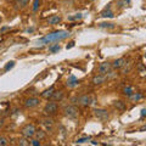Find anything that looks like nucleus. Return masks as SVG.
<instances>
[{"mask_svg":"<svg viewBox=\"0 0 146 146\" xmlns=\"http://www.w3.org/2000/svg\"><path fill=\"white\" fill-rule=\"evenodd\" d=\"M129 99L131 100V101H139V100L143 99V95H141L140 93H134L133 95H130Z\"/></svg>","mask_w":146,"mask_h":146,"instance_id":"20","label":"nucleus"},{"mask_svg":"<svg viewBox=\"0 0 146 146\" xmlns=\"http://www.w3.org/2000/svg\"><path fill=\"white\" fill-rule=\"evenodd\" d=\"M78 84H79V80L77 79L74 76H70V77H68L67 83H66V85L68 86V88H74V86H77Z\"/></svg>","mask_w":146,"mask_h":146,"instance_id":"13","label":"nucleus"},{"mask_svg":"<svg viewBox=\"0 0 146 146\" xmlns=\"http://www.w3.org/2000/svg\"><path fill=\"white\" fill-rule=\"evenodd\" d=\"M91 82H93V84H95V85L104 84L105 82H106V76H104V74H98V76L94 77Z\"/></svg>","mask_w":146,"mask_h":146,"instance_id":"12","label":"nucleus"},{"mask_svg":"<svg viewBox=\"0 0 146 146\" xmlns=\"http://www.w3.org/2000/svg\"><path fill=\"white\" fill-rule=\"evenodd\" d=\"M35 125L32 124V123H28V124H26L23 128L21 129V134L25 136L27 139H32L35 134Z\"/></svg>","mask_w":146,"mask_h":146,"instance_id":"2","label":"nucleus"},{"mask_svg":"<svg viewBox=\"0 0 146 146\" xmlns=\"http://www.w3.org/2000/svg\"><path fill=\"white\" fill-rule=\"evenodd\" d=\"M63 112H65V116L67 118H70V119H76L79 115L78 108H77L74 105H68V106H66L65 110H63Z\"/></svg>","mask_w":146,"mask_h":146,"instance_id":"3","label":"nucleus"},{"mask_svg":"<svg viewBox=\"0 0 146 146\" xmlns=\"http://www.w3.org/2000/svg\"><path fill=\"white\" fill-rule=\"evenodd\" d=\"M15 66V62L13 61H10V62H7V65L4 67V71H9V70H11V68Z\"/></svg>","mask_w":146,"mask_h":146,"instance_id":"29","label":"nucleus"},{"mask_svg":"<svg viewBox=\"0 0 146 146\" xmlns=\"http://www.w3.org/2000/svg\"><path fill=\"white\" fill-rule=\"evenodd\" d=\"M1 22H3V17L0 16V25H1Z\"/></svg>","mask_w":146,"mask_h":146,"instance_id":"36","label":"nucleus"},{"mask_svg":"<svg viewBox=\"0 0 146 146\" xmlns=\"http://www.w3.org/2000/svg\"><path fill=\"white\" fill-rule=\"evenodd\" d=\"M141 117H146V108L141 110Z\"/></svg>","mask_w":146,"mask_h":146,"instance_id":"33","label":"nucleus"},{"mask_svg":"<svg viewBox=\"0 0 146 146\" xmlns=\"http://www.w3.org/2000/svg\"><path fill=\"white\" fill-rule=\"evenodd\" d=\"M123 94H124L125 96H128V98H129L130 95H133V94H134V89H133V86H129V85L125 86V88L123 89Z\"/></svg>","mask_w":146,"mask_h":146,"instance_id":"17","label":"nucleus"},{"mask_svg":"<svg viewBox=\"0 0 146 146\" xmlns=\"http://www.w3.org/2000/svg\"><path fill=\"white\" fill-rule=\"evenodd\" d=\"M62 21V17L60 15H52L48 18V23L51 25V26H55V25H58L60 22Z\"/></svg>","mask_w":146,"mask_h":146,"instance_id":"11","label":"nucleus"},{"mask_svg":"<svg viewBox=\"0 0 146 146\" xmlns=\"http://www.w3.org/2000/svg\"><path fill=\"white\" fill-rule=\"evenodd\" d=\"M40 7V0H33V5H32V11L36 12Z\"/></svg>","mask_w":146,"mask_h":146,"instance_id":"21","label":"nucleus"},{"mask_svg":"<svg viewBox=\"0 0 146 146\" xmlns=\"http://www.w3.org/2000/svg\"><path fill=\"white\" fill-rule=\"evenodd\" d=\"M110 7H111L110 5H108L107 7H105L104 10L101 11V13H100V15H101L102 17H105V18H107V17H108V18H112L115 15H113V12L111 11V9H110Z\"/></svg>","mask_w":146,"mask_h":146,"instance_id":"14","label":"nucleus"},{"mask_svg":"<svg viewBox=\"0 0 146 146\" xmlns=\"http://www.w3.org/2000/svg\"><path fill=\"white\" fill-rule=\"evenodd\" d=\"M145 57H146V54H145Z\"/></svg>","mask_w":146,"mask_h":146,"instance_id":"37","label":"nucleus"},{"mask_svg":"<svg viewBox=\"0 0 146 146\" xmlns=\"http://www.w3.org/2000/svg\"><path fill=\"white\" fill-rule=\"evenodd\" d=\"M40 104V100L38 98H29L25 101V107L26 108H34Z\"/></svg>","mask_w":146,"mask_h":146,"instance_id":"8","label":"nucleus"},{"mask_svg":"<svg viewBox=\"0 0 146 146\" xmlns=\"http://www.w3.org/2000/svg\"><path fill=\"white\" fill-rule=\"evenodd\" d=\"M94 116L101 122H106L110 118V112L105 108H95L94 110Z\"/></svg>","mask_w":146,"mask_h":146,"instance_id":"4","label":"nucleus"},{"mask_svg":"<svg viewBox=\"0 0 146 146\" xmlns=\"http://www.w3.org/2000/svg\"><path fill=\"white\" fill-rule=\"evenodd\" d=\"M9 29H10V27H3V28L1 29H0V34H3L4 33V32H6V31H9Z\"/></svg>","mask_w":146,"mask_h":146,"instance_id":"31","label":"nucleus"},{"mask_svg":"<svg viewBox=\"0 0 146 146\" xmlns=\"http://www.w3.org/2000/svg\"><path fill=\"white\" fill-rule=\"evenodd\" d=\"M112 68L113 70H119V68H122V67H124L125 65H127V60L124 57H121V58H117V60H115L112 63Z\"/></svg>","mask_w":146,"mask_h":146,"instance_id":"9","label":"nucleus"},{"mask_svg":"<svg viewBox=\"0 0 146 146\" xmlns=\"http://www.w3.org/2000/svg\"><path fill=\"white\" fill-rule=\"evenodd\" d=\"M58 111V105L56 104V101H49L46 105L44 106V113L48 116L55 115Z\"/></svg>","mask_w":146,"mask_h":146,"instance_id":"5","label":"nucleus"},{"mask_svg":"<svg viewBox=\"0 0 146 146\" xmlns=\"http://www.w3.org/2000/svg\"><path fill=\"white\" fill-rule=\"evenodd\" d=\"M34 136H35L36 139H39V140H43V139L46 138V131H44V130H42V129L35 130V134H34Z\"/></svg>","mask_w":146,"mask_h":146,"instance_id":"16","label":"nucleus"},{"mask_svg":"<svg viewBox=\"0 0 146 146\" xmlns=\"http://www.w3.org/2000/svg\"><path fill=\"white\" fill-rule=\"evenodd\" d=\"M145 130H146V125L143 127V128H140V131H145Z\"/></svg>","mask_w":146,"mask_h":146,"instance_id":"34","label":"nucleus"},{"mask_svg":"<svg viewBox=\"0 0 146 146\" xmlns=\"http://www.w3.org/2000/svg\"><path fill=\"white\" fill-rule=\"evenodd\" d=\"M3 124H4V121H3V119H0V127H1Z\"/></svg>","mask_w":146,"mask_h":146,"instance_id":"35","label":"nucleus"},{"mask_svg":"<svg viewBox=\"0 0 146 146\" xmlns=\"http://www.w3.org/2000/svg\"><path fill=\"white\" fill-rule=\"evenodd\" d=\"M111 70H112V65L110 62H102V63H100L98 67L99 74H104V76H106L107 73H110Z\"/></svg>","mask_w":146,"mask_h":146,"instance_id":"7","label":"nucleus"},{"mask_svg":"<svg viewBox=\"0 0 146 146\" xmlns=\"http://www.w3.org/2000/svg\"><path fill=\"white\" fill-rule=\"evenodd\" d=\"M77 102H78L80 106L88 107L91 104L95 102V99L93 96H90V95H82V96H79L78 99H77Z\"/></svg>","mask_w":146,"mask_h":146,"instance_id":"6","label":"nucleus"},{"mask_svg":"<svg viewBox=\"0 0 146 146\" xmlns=\"http://www.w3.org/2000/svg\"><path fill=\"white\" fill-rule=\"evenodd\" d=\"M9 145V139L6 138V136H0V146H6Z\"/></svg>","mask_w":146,"mask_h":146,"instance_id":"24","label":"nucleus"},{"mask_svg":"<svg viewBox=\"0 0 146 146\" xmlns=\"http://www.w3.org/2000/svg\"><path fill=\"white\" fill-rule=\"evenodd\" d=\"M58 50H60V45H58V44H55L54 46H50L49 48V51L50 52H56V51H58Z\"/></svg>","mask_w":146,"mask_h":146,"instance_id":"28","label":"nucleus"},{"mask_svg":"<svg viewBox=\"0 0 146 146\" xmlns=\"http://www.w3.org/2000/svg\"><path fill=\"white\" fill-rule=\"evenodd\" d=\"M28 139L27 138H21V139H18V145H21V146H29L31 144H29V141H27Z\"/></svg>","mask_w":146,"mask_h":146,"instance_id":"23","label":"nucleus"},{"mask_svg":"<svg viewBox=\"0 0 146 146\" xmlns=\"http://www.w3.org/2000/svg\"><path fill=\"white\" fill-rule=\"evenodd\" d=\"M29 144H31L32 146H40V145H42V143H40L39 139H32V140L29 141Z\"/></svg>","mask_w":146,"mask_h":146,"instance_id":"26","label":"nucleus"},{"mask_svg":"<svg viewBox=\"0 0 146 146\" xmlns=\"http://www.w3.org/2000/svg\"><path fill=\"white\" fill-rule=\"evenodd\" d=\"M43 124L46 127V129H48V130H50V129H51V127H52V124H54L52 118H45V119L43 121Z\"/></svg>","mask_w":146,"mask_h":146,"instance_id":"18","label":"nucleus"},{"mask_svg":"<svg viewBox=\"0 0 146 146\" xmlns=\"http://www.w3.org/2000/svg\"><path fill=\"white\" fill-rule=\"evenodd\" d=\"M68 35H70V32H67V31H56V32H52V33L45 35L40 40H38V44L44 45V44H50L54 42H58V40L66 39Z\"/></svg>","mask_w":146,"mask_h":146,"instance_id":"1","label":"nucleus"},{"mask_svg":"<svg viewBox=\"0 0 146 146\" xmlns=\"http://www.w3.org/2000/svg\"><path fill=\"white\" fill-rule=\"evenodd\" d=\"M63 96H65V93H63L62 90H55L54 93H52V95H51V99L52 101H61V100L63 99Z\"/></svg>","mask_w":146,"mask_h":146,"instance_id":"10","label":"nucleus"},{"mask_svg":"<svg viewBox=\"0 0 146 146\" xmlns=\"http://www.w3.org/2000/svg\"><path fill=\"white\" fill-rule=\"evenodd\" d=\"M113 105H115V107L118 108V110H124L125 108V104L122 101V100H116L115 102H113Z\"/></svg>","mask_w":146,"mask_h":146,"instance_id":"19","label":"nucleus"},{"mask_svg":"<svg viewBox=\"0 0 146 146\" xmlns=\"http://www.w3.org/2000/svg\"><path fill=\"white\" fill-rule=\"evenodd\" d=\"M91 1H93V0H91Z\"/></svg>","mask_w":146,"mask_h":146,"instance_id":"38","label":"nucleus"},{"mask_svg":"<svg viewBox=\"0 0 146 146\" xmlns=\"http://www.w3.org/2000/svg\"><path fill=\"white\" fill-rule=\"evenodd\" d=\"M89 140H90V136H84V138L77 139L76 143H77V144H83V143H85V141H89Z\"/></svg>","mask_w":146,"mask_h":146,"instance_id":"27","label":"nucleus"},{"mask_svg":"<svg viewBox=\"0 0 146 146\" xmlns=\"http://www.w3.org/2000/svg\"><path fill=\"white\" fill-rule=\"evenodd\" d=\"M82 17H83L82 13H76L74 16H70V17H68V21H77V20H80Z\"/></svg>","mask_w":146,"mask_h":146,"instance_id":"25","label":"nucleus"},{"mask_svg":"<svg viewBox=\"0 0 146 146\" xmlns=\"http://www.w3.org/2000/svg\"><path fill=\"white\" fill-rule=\"evenodd\" d=\"M100 28H115V25L113 23H108V22H102V23H99Z\"/></svg>","mask_w":146,"mask_h":146,"instance_id":"22","label":"nucleus"},{"mask_svg":"<svg viewBox=\"0 0 146 146\" xmlns=\"http://www.w3.org/2000/svg\"><path fill=\"white\" fill-rule=\"evenodd\" d=\"M73 46H74V42H71L70 44H67V49H71V48H73Z\"/></svg>","mask_w":146,"mask_h":146,"instance_id":"32","label":"nucleus"},{"mask_svg":"<svg viewBox=\"0 0 146 146\" xmlns=\"http://www.w3.org/2000/svg\"><path fill=\"white\" fill-rule=\"evenodd\" d=\"M54 91H55V88H54V86H50L49 89H46L45 91H43V93H42V98H44V99H50Z\"/></svg>","mask_w":146,"mask_h":146,"instance_id":"15","label":"nucleus"},{"mask_svg":"<svg viewBox=\"0 0 146 146\" xmlns=\"http://www.w3.org/2000/svg\"><path fill=\"white\" fill-rule=\"evenodd\" d=\"M18 4H20V6L23 9V7H26V6L29 4V0H20V1H18Z\"/></svg>","mask_w":146,"mask_h":146,"instance_id":"30","label":"nucleus"}]
</instances>
